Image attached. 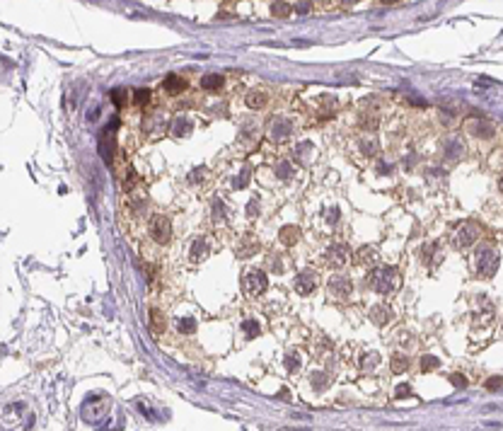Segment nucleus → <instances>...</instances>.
<instances>
[{"mask_svg": "<svg viewBox=\"0 0 503 431\" xmlns=\"http://www.w3.org/2000/svg\"><path fill=\"white\" fill-rule=\"evenodd\" d=\"M257 138H259V126L257 121H242L240 126V143L247 146V148H252V146H257Z\"/></svg>", "mask_w": 503, "mask_h": 431, "instance_id": "9d476101", "label": "nucleus"}, {"mask_svg": "<svg viewBox=\"0 0 503 431\" xmlns=\"http://www.w3.org/2000/svg\"><path fill=\"white\" fill-rule=\"evenodd\" d=\"M247 177H249V170H242V174L237 177V182H233L235 189H242V187H247Z\"/></svg>", "mask_w": 503, "mask_h": 431, "instance_id": "f704fd0d", "label": "nucleus"}, {"mask_svg": "<svg viewBox=\"0 0 503 431\" xmlns=\"http://www.w3.org/2000/svg\"><path fill=\"white\" fill-rule=\"evenodd\" d=\"M498 187H501V192H503V177H501V179H498Z\"/></svg>", "mask_w": 503, "mask_h": 431, "instance_id": "79ce46f5", "label": "nucleus"}, {"mask_svg": "<svg viewBox=\"0 0 503 431\" xmlns=\"http://www.w3.org/2000/svg\"><path fill=\"white\" fill-rule=\"evenodd\" d=\"M291 174H293V167H291L288 162H281V165H278V177H281V179H288Z\"/></svg>", "mask_w": 503, "mask_h": 431, "instance_id": "473e14b6", "label": "nucleus"}, {"mask_svg": "<svg viewBox=\"0 0 503 431\" xmlns=\"http://www.w3.org/2000/svg\"><path fill=\"white\" fill-rule=\"evenodd\" d=\"M242 330L247 332V337H257V334H259V325L254 320H245V322H242Z\"/></svg>", "mask_w": 503, "mask_h": 431, "instance_id": "c756f323", "label": "nucleus"}, {"mask_svg": "<svg viewBox=\"0 0 503 431\" xmlns=\"http://www.w3.org/2000/svg\"><path fill=\"white\" fill-rule=\"evenodd\" d=\"M111 99H114V104H123V99H126V90H123V87L121 90H119V87L111 90Z\"/></svg>", "mask_w": 503, "mask_h": 431, "instance_id": "2f4dec72", "label": "nucleus"}, {"mask_svg": "<svg viewBox=\"0 0 503 431\" xmlns=\"http://www.w3.org/2000/svg\"><path fill=\"white\" fill-rule=\"evenodd\" d=\"M242 286H245L247 296H261L266 291V286H269V279H266V274L261 269H247Z\"/></svg>", "mask_w": 503, "mask_h": 431, "instance_id": "20e7f679", "label": "nucleus"}, {"mask_svg": "<svg viewBox=\"0 0 503 431\" xmlns=\"http://www.w3.org/2000/svg\"><path fill=\"white\" fill-rule=\"evenodd\" d=\"M285 368H288V373H298L300 371V354L298 351H288L285 354Z\"/></svg>", "mask_w": 503, "mask_h": 431, "instance_id": "5701e85b", "label": "nucleus"}, {"mask_svg": "<svg viewBox=\"0 0 503 431\" xmlns=\"http://www.w3.org/2000/svg\"><path fill=\"white\" fill-rule=\"evenodd\" d=\"M266 102H269V97H266V92H249L247 95V107H252V109H261V107H266Z\"/></svg>", "mask_w": 503, "mask_h": 431, "instance_id": "6ab92c4d", "label": "nucleus"}, {"mask_svg": "<svg viewBox=\"0 0 503 431\" xmlns=\"http://www.w3.org/2000/svg\"><path fill=\"white\" fill-rule=\"evenodd\" d=\"M348 257H351V250H348V245H344V242H336V245L327 247V252H324V262H327L329 267H334V269L344 267L346 262H348Z\"/></svg>", "mask_w": 503, "mask_h": 431, "instance_id": "0eeeda50", "label": "nucleus"}, {"mask_svg": "<svg viewBox=\"0 0 503 431\" xmlns=\"http://www.w3.org/2000/svg\"><path fill=\"white\" fill-rule=\"evenodd\" d=\"M177 330L182 334H194L196 332V318H179L177 320Z\"/></svg>", "mask_w": 503, "mask_h": 431, "instance_id": "412c9836", "label": "nucleus"}, {"mask_svg": "<svg viewBox=\"0 0 503 431\" xmlns=\"http://www.w3.org/2000/svg\"><path fill=\"white\" fill-rule=\"evenodd\" d=\"M361 150H363V155L373 158V155H378L380 146H378V141H375V138H363V141H361Z\"/></svg>", "mask_w": 503, "mask_h": 431, "instance_id": "4be33fe9", "label": "nucleus"}, {"mask_svg": "<svg viewBox=\"0 0 503 431\" xmlns=\"http://www.w3.org/2000/svg\"><path fill=\"white\" fill-rule=\"evenodd\" d=\"M479 235H481V230H479L477 223H472V221L462 223V225L453 233V245L457 247V250H467V247H472L477 242Z\"/></svg>", "mask_w": 503, "mask_h": 431, "instance_id": "7ed1b4c3", "label": "nucleus"}, {"mask_svg": "<svg viewBox=\"0 0 503 431\" xmlns=\"http://www.w3.org/2000/svg\"><path fill=\"white\" fill-rule=\"evenodd\" d=\"M191 129H194V124H191V119L189 116H174L172 119V136L174 138H184V136L191 134Z\"/></svg>", "mask_w": 503, "mask_h": 431, "instance_id": "ddd939ff", "label": "nucleus"}, {"mask_svg": "<svg viewBox=\"0 0 503 431\" xmlns=\"http://www.w3.org/2000/svg\"><path fill=\"white\" fill-rule=\"evenodd\" d=\"M312 383H315V388H322L324 385V376H312Z\"/></svg>", "mask_w": 503, "mask_h": 431, "instance_id": "a19ab883", "label": "nucleus"}, {"mask_svg": "<svg viewBox=\"0 0 503 431\" xmlns=\"http://www.w3.org/2000/svg\"><path fill=\"white\" fill-rule=\"evenodd\" d=\"M474 269L481 279H491L498 271V252L491 245H481L474 255Z\"/></svg>", "mask_w": 503, "mask_h": 431, "instance_id": "f03ea898", "label": "nucleus"}, {"mask_svg": "<svg viewBox=\"0 0 503 431\" xmlns=\"http://www.w3.org/2000/svg\"><path fill=\"white\" fill-rule=\"evenodd\" d=\"M472 134L479 136V138H489V136H493V126L489 124V119H477L472 124Z\"/></svg>", "mask_w": 503, "mask_h": 431, "instance_id": "f3484780", "label": "nucleus"}, {"mask_svg": "<svg viewBox=\"0 0 503 431\" xmlns=\"http://www.w3.org/2000/svg\"><path fill=\"white\" fill-rule=\"evenodd\" d=\"M162 87L170 92V95H179V92H184L186 87H189V83H186L182 75H177V73H170L167 78H165V83H162Z\"/></svg>", "mask_w": 503, "mask_h": 431, "instance_id": "9b49d317", "label": "nucleus"}, {"mask_svg": "<svg viewBox=\"0 0 503 431\" xmlns=\"http://www.w3.org/2000/svg\"><path fill=\"white\" fill-rule=\"evenodd\" d=\"M293 134V124L288 121V119H271L269 124V136L271 141H276V143H285L288 138Z\"/></svg>", "mask_w": 503, "mask_h": 431, "instance_id": "6e6552de", "label": "nucleus"}, {"mask_svg": "<svg viewBox=\"0 0 503 431\" xmlns=\"http://www.w3.org/2000/svg\"><path fill=\"white\" fill-rule=\"evenodd\" d=\"M223 75H218V73H208V75H203L201 78V87L203 90H221L223 87Z\"/></svg>", "mask_w": 503, "mask_h": 431, "instance_id": "a211bd4d", "label": "nucleus"}, {"mask_svg": "<svg viewBox=\"0 0 503 431\" xmlns=\"http://www.w3.org/2000/svg\"><path fill=\"white\" fill-rule=\"evenodd\" d=\"M327 293L334 300H348L351 293H353V283L346 276H331L329 283H327Z\"/></svg>", "mask_w": 503, "mask_h": 431, "instance_id": "423d86ee", "label": "nucleus"}, {"mask_svg": "<svg viewBox=\"0 0 503 431\" xmlns=\"http://www.w3.org/2000/svg\"><path fill=\"white\" fill-rule=\"evenodd\" d=\"M438 363H441V361H438L436 356H423V358H421V368H423V371L438 368Z\"/></svg>", "mask_w": 503, "mask_h": 431, "instance_id": "7c9ffc66", "label": "nucleus"}, {"mask_svg": "<svg viewBox=\"0 0 503 431\" xmlns=\"http://www.w3.org/2000/svg\"><path fill=\"white\" fill-rule=\"evenodd\" d=\"M409 393H411V388H409V385H399V388H397V397H406Z\"/></svg>", "mask_w": 503, "mask_h": 431, "instance_id": "ea45409f", "label": "nucleus"}, {"mask_svg": "<svg viewBox=\"0 0 503 431\" xmlns=\"http://www.w3.org/2000/svg\"><path fill=\"white\" fill-rule=\"evenodd\" d=\"M336 221H339V209L334 206V209H329V211H327V223H331V225H334Z\"/></svg>", "mask_w": 503, "mask_h": 431, "instance_id": "e433bc0d", "label": "nucleus"}, {"mask_svg": "<svg viewBox=\"0 0 503 431\" xmlns=\"http://www.w3.org/2000/svg\"><path fill=\"white\" fill-rule=\"evenodd\" d=\"M368 283L370 288L378 291V293H392V291H397L402 286V276H399V271L394 267H378V269H373L368 274Z\"/></svg>", "mask_w": 503, "mask_h": 431, "instance_id": "f257e3e1", "label": "nucleus"}, {"mask_svg": "<svg viewBox=\"0 0 503 431\" xmlns=\"http://www.w3.org/2000/svg\"><path fill=\"white\" fill-rule=\"evenodd\" d=\"M378 259H380V255H378L375 247H361V250L356 252V262L358 264H363V267H375Z\"/></svg>", "mask_w": 503, "mask_h": 431, "instance_id": "4468645a", "label": "nucleus"}, {"mask_svg": "<svg viewBox=\"0 0 503 431\" xmlns=\"http://www.w3.org/2000/svg\"><path fill=\"white\" fill-rule=\"evenodd\" d=\"M315 288H317V271L305 269V271H300V274L295 276V291H298L300 296L312 293Z\"/></svg>", "mask_w": 503, "mask_h": 431, "instance_id": "1a4fd4ad", "label": "nucleus"}, {"mask_svg": "<svg viewBox=\"0 0 503 431\" xmlns=\"http://www.w3.org/2000/svg\"><path fill=\"white\" fill-rule=\"evenodd\" d=\"M257 213H259V199L254 197L252 201H249V206H247V216H249V218H254Z\"/></svg>", "mask_w": 503, "mask_h": 431, "instance_id": "72a5a7b5", "label": "nucleus"}, {"mask_svg": "<svg viewBox=\"0 0 503 431\" xmlns=\"http://www.w3.org/2000/svg\"><path fill=\"white\" fill-rule=\"evenodd\" d=\"M394 318V313L390 305H385V303H380V305H373L370 308V320L375 322V325H387V322Z\"/></svg>", "mask_w": 503, "mask_h": 431, "instance_id": "f8f14e48", "label": "nucleus"}, {"mask_svg": "<svg viewBox=\"0 0 503 431\" xmlns=\"http://www.w3.org/2000/svg\"><path fill=\"white\" fill-rule=\"evenodd\" d=\"M150 235H153V240L160 242V245H165V242H170V237H172V223L167 216H153V221H150Z\"/></svg>", "mask_w": 503, "mask_h": 431, "instance_id": "39448f33", "label": "nucleus"}, {"mask_svg": "<svg viewBox=\"0 0 503 431\" xmlns=\"http://www.w3.org/2000/svg\"><path fill=\"white\" fill-rule=\"evenodd\" d=\"M450 383H453L455 388H462V385H467V378H465V376H457V373H453V376H450Z\"/></svg>", "mask_w": 503, "mask_h": 431, "instance_id": "c9c22d12", "label": "nucleus"}, {"mask_svg": "<svg viewBox=\"0 0 503 431\" xmlns=\"http://www.w3.org/2000/svg\"><path fill=\"white\" fill-rule=\"evenodd\" d=\"M293 10L295 8L291 5V3H273V5H271V13L276 15V17H288Z\"/></svg>", "mask_w": 503, "mask_h": 431, "instance_id": "b1692460", "label": "nucleus"}, {"mask_svg": "<svg viewBox=\"0 0 503 431\" xmlns=\"http://www.w3.org/2000/svg\"><path fill=\"white\" fill-rule=\"evenodd\" d=\"M503 385V378H491V381H486V388L489 390H496V388H501Z\"/></svg>", "mask_w": 503, "mask_h": 431, "instance_id": "4c0bfd02", "label": "nucleus"}, {"mask_svg": "<svg viewBox=\"0 0 503 431\" xmlns=\"http://www.w3.org/2000/svg\"><path fill=\"white\" fill-rule=\"evenodd\" d=\"M150 102V90H135L133 92V104H148Z\"/></svg>", "mask_w": 503, "mask_h": 431, "instance_id": "c85d7f7f", "label": "nucleus"}, {"mask_svg": "<svg viewBox=\"0 0 503 431\" xmlns=\"http://www.w3.org/2000/svg\"><path fill=\"white\" fill-rule=\"evenodd\" d=\"M460 153H462V146H460L457 141H453V143H450V148H445V158H448V160H457V158H460Z\"/></svg>", "mask_w": 503, "mask_h": 431, "instance_id": "cd10ccee", "label": "nucleus"}, {"mask_svg": "<svg viewBox=\"0 0 503 431\" xmlns=\"http://www.w3.org/2000/svg\"><path fill=\"white\" fill-rule=\"evenodd\" d=\"M150 330L155 334H160L165 330V320H162V315H160L158 310H150Z\"/></svg>", "mask_w": 503, "mask_h": 431, "instance_id": "393cba45", "label": "nucleus"}, {"mask_svg": "<svg viewBox=\"0 0 503 431\" xmlns=\"http://www.w3.org/2000/svg\"><path fill=\"white\" fill-rule=\"evenodd\" d=\"M278 237H281L283 245H295V242L300 240V228H298V225H283Z\"/></svg>", "mask_w": 503, "mask_h": 431, "instance_id": "dca6fc26", "label": "nucleus"}, {"mask_svg": "<svg viewBox=\"0 0 503 431\" xmlns=\"http://www.w3.org/2000/svg\"><path fill=\"white\" fill-rule=\"evenodd\" d=\"M189 257H191V262H203V259L208 257V245H206V240H203V237H196V240L191 242Z\"/></svg>", "mask_w": 503, "mask_h": 431, "instance_id": "2eb2a0df", "label": "nucleus"}, {"mask_svg": "<svg viewBox=\"0 0 503 431\" xmlns=\"http://www.w3.org/2000/svg\"><path fill=\"white\" fill-rule=\"evenodd\" d=\"M225 221V206H223L221 199H215L213 204V223H223Z\"/></svg>", "mask_w": 503, "mask_h": 431, "instance_id": "bb28decb", "label": "nucleus"}, {"mask_svg": "<svg viewBox=\"0 0 503 431\" xmlns=\"http://www.w3.org/2000/svg\"><path fill=\"white\" fill-rule=\"evenodd\" d=\"M254 252H259V242H257V240H252V237H247L245 245L237 247V255H240L242 259H245V257H252Z\"/></svg>", "mask_w": 503, "mask_h": 431, "instance_id": "aec40b11", "label": "nucleus"}, {"mask_svg": "<svg viewBox=\"0 0 503 431\" xmlns=\"http://www.w3.org/2000/svg\"><path fill=\"white\" fill-rule=\"evenodd\" d=\"M295 13H300V15L310 13V3H298V5H295Z\"/></svg>", "mask_w": 503, "mask_h": 431, "instance_id": "58836bf2", "label": "nucleus"}, {"mask_svg": "<svg viewBox=\"0 0 503 431\" xmlns=\"http://www.w3.org/2000/svg\"><path fill=\"white\" fill-rule=\"evenodd\" d=\"M378 363H380V354H378V351H370V354H366V356H363V361H361V366H363L366 371L375 368Z\"/></svg>", "mask_w": 503, "mask_h": 431, "instance_id": "a878e982", "label": "nucleus"}]
</instances>
